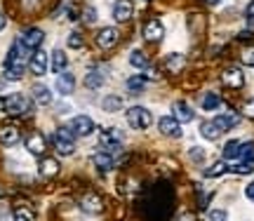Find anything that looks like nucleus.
<instances>
[{"mask_svg": "<svg viewBox=\"0 0 254 221\" xmlns=\"http://www.w3.org/2000/svg\"><path fill=\"white\" fill-rule=\"evenodd\" d=\"M144 205H146V217L160 221L172 212V193L167 188H155V191L146 195Z\"/></svg>", "mask_w": 254, "mask_h": 221, "instance_id": "obj_1", "label": "nucleus"}, {"mask_svg": "<svg viewBox=\"0 0 254 221\" xmlns=\"http://www.w3.org/2000/svg\"><path fill=\"white\" fill-rule=\"evenodd\" d=\"M73 139H75V134L71 132V127H59L52 134V144H55L59 156H71L73 151H75V141Z\"/></svg>", "mask_w": 254, "mask_h": 221, "instance_id": "obj_2", "label": "nucleus"}, {"mask_svg": "<svg viewBox=\"0 0 254 221\" xmlns=\"http://www.w3.org/2000/svg\"><path fill=\"white\" fill-rule=\"evenodd\" d=\"M125 115H127L129 127H134V129H148L151 127V122H153L151 110L144 109V106H132V109H127Z\"/></svg>", "mask_w": 254, "mask_h": 221, "instance_id": "obj_3", "label": "nucleus"}, {"mask_svg": "<svg viewBox=\"0 0 254 221\" xmlns=\"http://www.w3.org/2000/svg\"><path fill=\"white\" fill-rule=\"evenodd\" d=\"M5 110L9 115H26L31 110V99L26 94H12V97L5 99Z\"/></svg>", "mask_w": 254, "mask_h": 221, "instance_id": "obj_4", "label": "nucleus"}, {"mask_svg": "<svg viewBox=\"0 0 254 221\" xmlns=\"http://www.w3.org/2000/svg\"><path fill=\"white\" fill-rule=\"evenodd\" d=\"M118 40H120V33L111 26L101 28L99 33H97V45H99L101 50H113V47L118 45Z\"/></svg>", "mask_w": 254, "mask_h": 221, "instance_id": "obj_5", "label": "nucleus"}, {"mask_svg": "<svg viewBox=\"0 0 254 221\" xmlns=\"http://www.w3.org/2000/svg\"><path fill=\"white\" fill-rule=\"evenodd\" d=\"M92 129H94V120L90 115H75L71 120V132L75 137H87L92 134Z\"/></svg>", "mask_w": 254, "mask_h": 221, "instance_id": "obj_6", "label": "nucleus"}, {"mask_svg": "<svg viewBox=\"0 0 254 221\" xmlns=\"http://www.w3.org/2000/svg\"><path fill=\"white\" fill-rule=\"evenodd\" d=\"M26 151L31 153V156H45V151H47V139L40 134V132H33L31 137L26 139Z\"/></svg>", "mask_w": 254, "mask_h": 221, "instance_id": "obj_7", "label": "nucleus"}, {"mask_svg": "<svg viewBox=\"0 0 254 221\" xmlns=\"http://www.w3.org/2000/svg\"><path fill=\"white\" fill-rule=\"evenodd\" d=\"M221 83L231 87V90H240L243 85H245V75L240 68H226L224 73H221Z\"/></svg>", "mask_w": 254, "mask_h": 221, "instance_id": "obj_8", "label": "nucleus"}, {"mask_svg": "<svg viewBox=\"0 0 254 221\" xmlns=\"http://www.w3.org/2000/svg\"><path fill=\"white\" fill-rule=\"evenodd\" d=\"M47 64H50V56H47V52H43V50H36L33 56H31V61H28L33 75H45L47 73Z\"/></svg>", "mask_w": 254, "mask_h": 221, "instance_id": "obj_9", "label": "nucleus"}, {"mask_svg": "<svg viewBox=\"0 0 254 221\" xmlns=\"http://www.w3.org/2000/svg\"><path fill=\"white\" fill-rule=\"evenodd\" d=\"M43 40H45V36H43L40 28H28V31H24V36H21V45L26 47V50H38V47L43 45Z\"/></svg>", "mask_w": 254, "mask_h": 221, "instance_id": "obj_10", "label": "nucleus"}, {"mask_svg": "<svg viewBox=\"0 0 254 221\" xmlns=\"http://www.w3.org/2000/svg\"><path fill=\"white\" fill-rule=\"evenodd\" d=\"M158 127H160V132L165 137H182V127H179V120L177 118L165 115V118L158 120Z\"/></svg>", "mask_w": 254, "mask_h": 221, "instance_id": "obj_11", "label": "nucleus"}, {"mask_svg": "<svg viewBox=\"0 0 254 221\" xmlns=\"http://www.w3.org/2000/svg\"><path fill=\"white\" fill-rule=\"evenodd\" d=\"M80 207L87 214H99L101 210H104V203H101V198L97 193H87V195H82Z\"/></svg>", "mask_w": 254, "mask_h": 221, "instance_id": "obj_12", "label": "nucleus"}, {"mask_svg": "<svg viewBox=\"0 0 254 221\" xmlns=\"http://www.w3.org/2000/svg\"><path fill=\"white\" fill-rule=\"evenodd\" d=\"M134 14V7H132V0H116V7H113V17L116 21H127Z\"/></svg>", "mask_w": 254, "mask_h": 221, "instance_id": "obj_13", "label": "nucleus"}, {"mask_svg": "<svg viewBox=\"0 0 254 221\" xmlns=\"http://www.w3.org/2000/svg\"><path fill=\"white\" fill-rule=\"evenodd\" d=\"M163 36H165V28H163V24H160L158 19H151V21H146L144 24V38L146 40L155 43V40H160Z\"/></svg>", "mask_w": 254, "mask_h": 221, "instance_id": "obj_14", "label": "nucleus"}, {"mask_svg": "<svg viewBox=\"0 0 254 221\" xmlns=\"http://www.w3.org/2000/svg\"><path fill=\"white\" fill-rule=\"evenodd\" d=\"M19 139H21L19 127H14V125H2V127H0V144H2V146H14Z\"/></svg>", "mask_w": 254, "mask_h": 221, "instance_id": "obj_15", "label": "nucleus"}, {"mask_svg": "<svg viewBox=\"0 0 254 221\" xmlns=\"http://www.w3.org/2000/svg\"><path fill=\"white\" fill-rule=\"evenodd\" d=\"M214 122H217L219 127L224 129V132H226V129H231V127H236L238 122H240V115H238L236 110H224V113H221V115H219V118H214Z\"/></svg>", "mask_w": 254, "mask_h": 221, "instance_id": "obj_16", "label": "nucleus"}, {"mask_svg": "<svg viewBox=\"0 0 254 221\" xmlns=\"http://www.w3.org/2000/svg\"><path fill=\"white\" fill-rule=\"evenodd\" d=\"M92 163H94V167H99L101 172H109L111 167L116 165V160H113V156H111L109 151H97L92 156Z\"/></svg>", "mask_w": 254, "mask_h": 221, "instance_id": "obj_17", "label": "nucleus"}, {"mask_svg": "<svg viewBox=\"0 0 254 221\" xmlns=\"http://www.w3.org/2000/svg\"><path fill=\"white\" fill-rule=\"evenodd\" d=\"M55 87H57V92L64 94V97H66V94H71L73 87H75V78H73V73H59Z\"/></svg>", "mask_w": 254, "mask_h": 221, "instance_id": "obj_18", "label": "nucleus"}, {"mask_svg": "<svg viewBox=\"0 0 254 221\" xmlns=\"http://www.w3.org/2000/svg\"><path fill=\"white\" fill-rule=\"evenodd\" d=\"M174 109V118L179 120V122H190V120L195 118V113H193V109H190L186 102H177L172 106Z\"/></svg>", "mask_w": 254, "mask_h": 221, "instance_id": "obj_19", "label": "nucleus"}, {"mask_svg": "<svg viewBox=\"0 0 254 221\" xmlns=\"http://www.w3.org/2000/svg\"><path fill=\"white\" fill-rule=\"evenodd\" d=\"M200 134L205 139H209V141H217V139L224 134V129L219 127L214 120H209V122H202V125H200Z\"/></svg>", "mask_w": 254, "mask_h": 221, "instance_id": "obj_20", "label": "nucleus"}, {"mask_svg": "<svg viewBox=\"0 0 254 221\" xmlns=\"http://www.w3.org/2000/svg\"><path fill=\"white\" fill-rule=\"evenodd\" d=\"M33 102L40 104V106H50L52 104V92L47 90L45 85H33Z\"/></svg>", "mask_w": 254, "mask_h": 221, "instance_id": "obj_21", "label": "nucleus"}, {"mask_svg": "<svg viewBox=\"0 0 254 221\" xmlns=\"http://www.w3.org/2000/svg\"><path fill=\"white\" fill-rule=\"evenodd\" d=\"M38 167H40V174L43 176H57L59 174V163H57L55 158H43Z\"/></svg>", "mask_w": 254, "mask_h": 221, "instance_id": "obj_22", "label": "nucleus"}, {"mask_svg": "<svg viewBox=\"0 0 254 221\" xmlns=\"http://www.w3.org/2000/svg\"><path fill=\"white\" fill-rule=\"evenodd\" d=\"M85 85H87L90 90H99L101 85H104V73H99V68L87 71V75H85Z\"/></svg>", "mask_w": 254, "mask_h": 221, "instance_id": "obj_23", "label": "nucleus"}, {"mask_svg": "<svg viewBox=\"0 0 254 221\" xmlns=\"http://www.w3.org/2000/svg\"><path fill=\"white\" fill-rule=\"evenodd\" d=\"M101 109L106 110V113H118V110L123 109V99H120V97H116V94H109V97H104Z\"/></svg>", "mask_w": 254, "mask_h": 221, "instance_id": "obj_24", "label": "nucleus"}, {"mask_svg": "<svg viewBox=\"0 0 254 221\" xmlns=\"http://www.w3.org/2000/svg\"><path fill=\"white\" fill-rule=\"evenodd\" d=\"M125 87H127V92L129 94H141L144 92V87H146V80L141 78V75H132V78H127Z\"/></svg>", "mask_w": 254, "mask_h": 221, "instance_id": "obj_25", "label": "nucleus"}, {"mask_svg": "<svg viewBox=\"0 0 254 221\" xmlns=\"http://www.w3.org/2000/svg\"><path fill=\"white\" fill-rule=\"evenodd\" d=\"M66 64H68L66 55H64L62 50H55V52H52V71H55V73H64Z\"/></svg>", "mask_w": 254, "mask_h": 221, "instance_id": "obj_26", "label": "nucleus"}, {"mask_svg": "<svg viewBox=\"0 0 254 221\" xmlns=\"http://www.w3.org/2000/svg\"><path fill=\"white\" fill-rule=\"evenodd\" d=\"M219 104H221V99H219V94H214V92H207L202 97V109L205 110H217Z\"/></svg>", "mask_w": 254, "mask_h": 221, "instance_id": "obj_27", "label": "nucleus"}, {"mask_svg": "<svg viewBox=\"0 0 254 221\" xmlns=\"http://www.w3.org/2000/svg\"><path fill=\"white\" fill-rule=\"evenodd\" d=\"M165 66H167V71H172V73H179L184 68V56L182 55H172L167 56V61H165Z\"/></svg>", "mask_w": 254, "mask_h": 221, "instance_id": "obj_28", "label": "nucleus"}, {"mask_svg": "<svg viewBox=\"0 0 254 221\" xmlns=\"http://www.w3.org/2000/svg\"><path fill=\"white\" fill-rule=\"evenodd\" d=\"M129 64L134 66V68H146V66H148V59H146L144 52H139V50H134V52L129 55Z\"/></svg>", "mask_w": 254, "mask_h": 221, "instance_id": "obj_29", "label": "nucleus"}, {"mask_svg": "<svg viewBox=\"0 0 254 221\" xmlns=\"http://www.w3.org/2000/svg\"><path fill=\"white\" fill-rule=\"evenodd\" d=\"M240 156V141H228L224 146V158L226 160H233V158Z\"/></svg>", "mask_w": 254, "mask_h": 221, "instance_id": "obj_30", "label": "nucleus"}, {"mask_svg": "<svg viewBox=\"0 0 254 221\" xmlns=\"http://www.w3.org/2000/svg\"><path fill=\"white\" fill-rule=\"evenodd\" d=\"M224 172H228V165L224 160H219V163H214L209 169H205V176H221Z\"/></svg>", "mask_w": 254, "mask_h": 221, "instance_id": "obj_31", "label": "nucleus"}, {"mask_svg": "<svg viewBox=\"0 0 254 221\" xmlns=\"http://www.w3.org/2000/svg\"><path fill=\"white\" fill-rule=\"evenodd\" d=\"M240 158L245 163H254V141H247V144L240 146Z\"/></svg>", "mask_w": 254, "mask_h": 221, "instance_id": "obj_32", "label": "nucleus"}, {"mask_svg": "<svg viewBox=\"0 0 254 221\" xmlns=\"http://www.w3.org/2000/svg\"><path fill=\"white\" fill-rule=\"evenodd\" d=\"M14 221H36V214L31 212L28 207H17L14 210Z\"/></svg>", "mask_w": 254, "mask_h": 221, "instance_id": "obj_33", "label": "nucleus"}, {"mask_svg": "<svg viewBox=\"0 0 254 221\" xmlns=\"http://www.w3.org/2000/svg\"><path fill=\"white\" fill-rule=\"evenodd\" d=\"M233 174H252L254 172V163H240V165H233L228 167Z\"/></svg>", "mask_w": 254, "mask_h": 221, "instance_id": "obj_34", "label": "nucleus"}, {"mask_svg": "<svg viewBox=\"0 0 254 221\" xmlns=\"http://www.w3.org/2000/svg\"><path fill=\"white\" fill-rule=\"evenodd\" d=\"M66 43H68V47H71V50H80V47L85 45V40H82V36H80V33H71Z\"/></svg>", "mask_w": 254, "mask_h": 221, "instance_id": "obj_35", "label": "nucleus"}, {"mask_svg": "<svg viewBox=\"0 0 254 221\" xmlns=\"http://www.w3.org/2000/svg\"><path fill=\"white\" fill-rule=\"evenodd\" d=\"M189 158L193 160V163H202V160H205V151H202V148H198V146H193L189 151Z\"/></svg>", "mask_w": 254, "mask_h": 221, "instance_id": "obj_36", "label": "nucleus"}, {"mask_svg": "<svg viewBox=\"0 0 254 221\" xmlns=\"http://www.w3.org/2000/svg\"><path fill=\"white\" fill-rule=\"evenodd\" d=\"M209 221H228V214L224 210H214V212H209Z\"/></svg>", "mask_w": 254, "mask_h": 221, "instance_id": "obj_37", "label": "nucleus"}, {"mask_svg": "<svg viewBox=\"0 0 254 221\" xmlns=\"http://www.w3.org/2000/svg\"><path fill=\"white\" fill-rule=\"evenodd\" d=\"M243 64H245V66H254V47H250V50H245V52H243Z\"/></svg>", "mask_w": 254, "mask_h": 221, "instance_id": "obj_38", "label": "nucleus"}, {"mask_svg": "<svg viewBox=\"0 0 254 221\" xmlns=\"http://www.w3.org/2000/svg\"><path fill=\"white\" fill-rule=\"evenodd\" d=\"M243 113H245L247 118H254V99H247V102L243 104Z\"/></svg>", "mask_w": 254, "mask_h": 221, "instance_id": "obj_39", "label": "nucleus"}, {"mask_svg": "<svg viewBox=\"0 0 254 221\" xmlns=\"http://www.w3.org/2000/svg\"><path fill=\"white\" fill-rule=\"evenodd\" d=\"M94 21H97V9L87 7L85 9V24H94Z\"/></svg>", "mask_w": 254, "mask_h": 221, "instance_id": "obj_40", "label": "nucleus"}, {"mask_svg": "<svg viewBox=\"0 0 254 221\" xmlns=\"http://www.w3.org/2000/svg\"><path fill=\"white\" fill-rule=\"evenodd\" d=\"M245 195H247V200H252V203H254V181L245 186Z\"/></svg>", "mask_w": 254, "mask_h": 221, "instance_id": "obj_41", "label": "nucleus"}, {"mask_svg": "<svg viewBox=\"0 0 254 221\" xmlns=\"http://www.w3.org/2000/svg\"><path fill=\"white\" fill-rule=\"evenodd\" d=\"M177 221H198V219H195V214L184 212V214H179V219H177Z\"/></svg>", "mask_w": 254, "mask_h": 221, "instance_id": "obj_42", "label": "nucleus"}, {"mask_svg": "<svg viewBox=\"0 0 254 221\" xmlns=\"http://www.w3.org/2000/svg\"><path fill=\"white\" fill-rule=\"evenodd\" d=\"M247 17H250V19H254V0H252V2H250V5H247Z\"/></svg>", "mask_w": 254, "mask_h": 221, "instance_id": "obj_43", "label": "nucleus"}, {"mask_svg": "<svg viewBox=\"0 0 254 221\" xmlns=\"http://www.w3.org/2000/svg\"><path fill=\"white\" fill-rule=\"evenodd\" d=\"M5 24H7V19H5V14H2V12H0V31H2V28H5Z\"/></svg>", "mask_w": 254, "mask_h": 221, "instance_id": "obj_44", "label": "nucleus"}, {"mask_svg": "<svg viewBox=\"0 0 254 221\" xmlns=\"http://www.w3.org/2000/svg\"><path fill=\"white\" fill-rule=\"evenodd\" d=\"M205 2H209V5H217L219 0H205Z\"/></svg>", "mask_w": 254, "mask_h": 221, "instance_id": "obj_45", "label": "nucleus"}]
</instances>
